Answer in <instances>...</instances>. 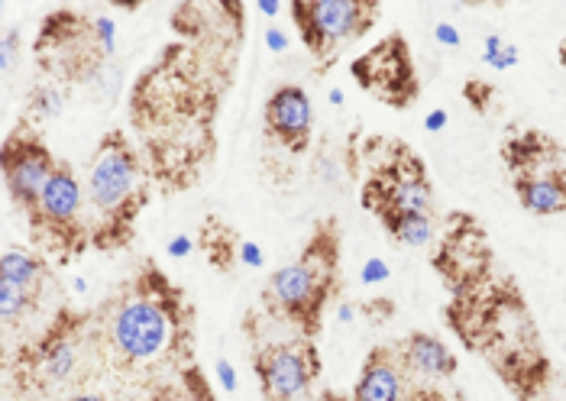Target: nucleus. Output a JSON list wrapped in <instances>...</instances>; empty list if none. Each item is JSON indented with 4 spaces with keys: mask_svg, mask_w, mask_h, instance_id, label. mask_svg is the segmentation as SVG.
Returning a JSON list of instances; mask_svg holds the SVG:
<instances>
[{
    "mask_svg": "<svg viewBox=\"0 0 566 401\" xmlns=\"http://www.w3.org/2000/svg\"><path fill=\"white\" fill-rule=\"evenodd\" d=\"M253 372L265 401H302L321 376V357L311 337L265 344L253 353Z\"/></svg>",
    "mask_w": 566,
    "mask_h": 401,
    "instance_id": "nucleus-8",
    "label": "nucleus"
},
{
    "mask_svg": "<svg viewBox=\"0 0 566 401\" xmlns=\"http://www.w3.org/2000/svg\"><path fill=\"white\" fill-rule=\"evenodd\" d=\"M515 62H518V49H515V45H502V52L492 59L495 68H509V65H515Z\"/></svg>",
    "mask_w": 566,
    "mask_h": 401,
    "instance_id": "nucleus-21",
    "label": "nucleus"
},
{
    "mask_svg": "<svg viewBox=\"0 0 566 401\" xmlns=\"http://www.w3.org/2000/svg\"><path fill=\"white\" fill-rule=\"evenodd\" d=\"M437 33H440V40H443V43H457V36H453V30H450V27H437Z\"/></svg>",
    "mask_w": 566,
    "mask_h": 401,
    "instance_id": "nucleus-26",
    "label": "nucleus"
},
{
    "mask_svg": "<svg viewBox=\"0 0 566 401\" xmlns=\"http://www.w3.org/2000/svg\"><path fill=\"white\" fill-rule=\"evenodd\" d=\"M379 223L386 226V233L392 236L395 243H401V246H424V243H431V236H434V214H411V211H401V214H386V218H379Z\"/></svg>",
    "mask_w": 566,
    "mask_h": 401,
    "instance_id": "nucleus-16",
    "label": "nucleus"
},
{
    "mask_svg": "<svg viewBox=\"0 0 566 401\" xmlns=\"http://www.w3.org/2000/svg\"><path fill=\"white\" fill-rule=\"evenodd\" d=\"M363 208L376 218L386 214H434V188L424 162L405 143H389V156L363 184Z\"/></svg>",
    "mask_w": 566,
    "mask_h": 401,
    "instance_id": "nucleus-4",
    "label": "nucleus"
},
{
    "mask_svg": "<svg viewBox=\"0 0 566 401\" xmlns=\"http://www.w3.org/2000/svg\"><path fill=\"white\" fill-rule=\"evenodd\" d=\"M30 226L65 260L78 256L91 243L85 184L78 181L69 162H59L55 176L49 179L40 198V208L30 214Z\"/></svg>",
    "mask_w": 566,
    "mask_h": 401,
    "instance_id": "nucleus-6",
    "label": "nucleus"
},
{
    "mask_svg": "<svg viewBox=\"0 0 566 401\" xmlns=\"http://www.w3.org/2000/svg\"><path fill=\"white\" fill-rule=\"evenodd\" d=\"M353 78L363 91H369L373 97L386 101L389 107H408L411 101H418V72L411 62V49L408 43L392 33L382 43H376L369 52H363L353 62Z\"/></svg>",
    "mask_w": 566,
    "mask_h": 401,
    "instance_id": "nucleus-7",
    "label": "nucleus"
},
{
    "mask_svg": "<svg viewBox=\"0 0 566 401\" xmlns=\"http://www.w3.org/2000/svg\"><path fill=\"white\" fill-rule=\"evenodd\" d=\"M243 256H247V263H250V266H260L262 263V253L260 250H253V246H243Z\"/></svg>",
    "mask_w": 566,
    "mask_h": 401,
    "instance_id": "nucleus-24",
    "label": "nucleus"
},
{
    "mask_svg": "<svg viewBox=\"0 0 566 401\" xmlns=\"http://www.w3.org/2000/svg\"><path fill=\"white\" fill-rule=\"evenodd\" d=\"M59 159L43 143V136L30 127H17L3 139V181L13 198V204L30 218L40 208L45 184L55 176Z\"/></svg>",
    "mask_w": 566,
    "mask_h": 401,
    "instance_id": "nucleus-9",
    "label": "nucleus"
},
{
    "mask_svg": "<svg viewBox=\"0 0 566 401\" xmlns=\"http://www.w3.org/2000/svg\"><path fill=\"white\" fill-rule=\"evenodd\" d=\"M78 320L72 317H59L45 337L30 350V366L36 369V376L43 382H69L78 369Z\"/></svg>",
    "mask_w": 566,
    "mask_h": 401,
    "instance_id": "nucleus-12",
    "label": "nucleus"
},
{
    "mask_svg": "<svg viewBox=\"0 0 566 401\" xmlns=\"http://www.w3.org/2000/svg\"><path fill=\"white\" fill-rule=\"evenodd\" d=\"M17 49H20V33H17L13 27H7V30H3V40H0V62H3V75H10Z\"/></svg>",
    "mask_w": 566,
    "mask_h": 401,
    "instance_id": "nucleus-19",
    "label": "nucleus"
},
{
    "mask_svg": "<svg viewBox=\"0 0 566 401\" xmlns=\"http://www.w3.org/2000/svg\"><path fill=\"white\" fill-rule=\"evenodd\" d=\"M169 253H172V256H188V253H191V243H188L185 236H178V240L169 243Z\"/></svg>",
    "mask_w": 566,
    "mask_h": 401,
    "instance_id": "nucleus-23",
    "label": "nucleus"
},
{
    "mask_svg": "<svg viewBox=\"0 0 566 401\" xmlns=\"http://www.w3.org/2000/svg\"><path fill=\"white\" fill-rule=\"evenodd\" d=\"M515 194L527 214L554 218L566 214V172H534V176H515Z\"/></svg>",
    "mask_w": 566,
    "mask_h": 401,
    "instance_id": "nucleus-14",
    "label": "nucleus"
},
{
    "mask_svg": "<svg viewBox=\"0 0 566 401\" xmlns=\"http://www.w3.org/2000/svg\"><path fill=\"white\" fill-rule=\"evenodd\" d=\"M85 201L91 214V246H127L136 218L149 201V181L143 176V162L124 130H107L101 136L87 162Z\"/></svg>",
    "mask_w": 566,
    "mask_h": 401,
    "instance_id": "nucleus-2",
    "label": "nucleus"
},
{
    "mask_svg": "<svg viewBox=\"0 0 566 401\" xmlns=\"http://www.w3.org/2000/svg\"><path fill=\"white\" fill-rule=\"evenodd\" d=\"M408 401H463V399H460V395H450V392H443V389H434V386H418Z\"/></svg>",
    "mask_w": 566,
    "mask_h": 401,
    "instance_id": "nucleus-20",
    "label": "nucleus"
},
{
    "mask_svg": "<svg viewBox=\"0 0 566 401\" xmlns=\"http://www.w3.org/2000/svg\"><path fill=\"white\" fill-rule=\"evenodd\" d=\"M415 392L411 372L401 362L398 350L392 347H376L353 386V401H408Z\"/></svg>",
    "mask_w": 566,
    "mask_h": 401,
    "instance_id": "nucleus-11",
    "label": "nucleus"
},
{
    "mask_svg": "<svg viewBox=\"0 0 566 401\" xmlns=\"http://www.w3.org/2000/svg\"><path fill=\"white\" fill-rule=\"evenodd\" d=\"M72 401H107L104 395H91V392H85V395H75Z\"/></svg>",
    "mask_w": 566,
    "mask_h": 401,
    "instance_id": "nucleus-27",
    "label": "nucleus"
},
{
    "mask_svg": "<svg viewBox=\"0 0 566 401\" xmlns=\"http://www.w3.org/2000/svg\"><path fill=\"white\" fill-rule=\"evenodd\" d=\"M45 275H49V268H45V263L40 256L27 253V250H20V246L3 250V260H0V282H3V285L43 292Z\"/></svg>",
    "mask_w": 566,
    "mask_h": 401,
    "instance_id": "nucleus-15",
    "label": "nucleus"
},
{
    "mask_svg": "<svg viewBox=\"0 0 566 401\" xmlns=\"http://www.w3.org/2000/svg\"><path fill=\"white\" fill-rule=\"evenodd\" d=\"M62 104H65L62 91L55 88V85H40V88L33 91V97H30V114L40 117V120H52V117L62 114Z\"/></svg>",
    "mask_w": 566,
    "mask_h": 401,
    "instance_id": "nucleus-18",
    "label": "nucleus"
},
{
    "mask_svg": "<svg viewBox=\"0 0 566 401\" xmlns=\"http://www.w3.org/2000/svg\"><path fill=\"white\" fill-rule=\"evenodd\" d=\"M560 65H564V68H566V45H564V49H560Z\"/></svg>",
    "mask_w": 566,
    "mask_h": 401,
    "instance_id": "nucleus-29",
    "label": "nucleus"
},
{
    "mask_svg": "<svg viewBox=\"0 0 566 401\" xmlns=\"http://www.w3.org/2000/svg\"><path fill=\"white\" fill-rule=\"evenodd\" d=\"M307 401H344L340 395H321V399H307Z\"/></svg>",
    "mask_w": 566,
    "mask_h": 401,
    "instance_id": "nucleus-28",
    "label": "nucleus"
},
{
    "mask_svg": "<svg viewBox=\"0 0 566 401\" xmlns=\"http://www.w3.org/2000/svg\"><path fill=\"white\" fill-rule=\"evenodd\" d=\"M40 295L43 292H30V288H17V285H3L0 282V317H3V324L10 327L13 320L27 317L40 305Z\"/></svg>",
    "mask_w": 566,
    "mask_h": 401,
    "instance_id": "nucleus-17",
    "label": "nucleus"
},
{
    "mask_svg": "<svg viewBox=\"0 0 566 401\" xmlns=\"http://www.w3.org/2000/svg\"><path fill=\"white\" fill-rule=\"evenodd\" d=\"M395 350H398V357L408 366L411 376L434 379V382L457 376V366H460L457 357L450 353V347L443 340H437L434 334H424V330L405 337L401 344H395Z\"/></svg>",
    "mask_w": 566,
    "mask_h": 401,
    "instance_id": "nucleus-13",
    "label": "nucleus"
},
{
    "mask_svg": "<svg viewBox=\"0 0 566 401\" xmlns=\"http://www.w3.org/2000/svg\"><path fill=\"white\" fill-rule=\"evenodd\" d=\"M443 124H447V114H431L428 117V130H440Z\"/></svg>",
    "mask_w": 566,
    "mask_h": 401,
    "instance_id": "nucleus-25",
    "label": "nucleus"
},
{
    "mask_svg": "<svg viewBox=\"0 0 566 401\" xmlns=\"http://www.w3.org/2000/svg\"><path fill=\"white\" fill-rule=\"evenodd\" d=\"M262 120H265L269 139H275L282 149L302 156L311 143V130H314V104L302 85H282L269 94Z\"/></svg>",
    "mask_w": 566,
    "mask_h": 401,
    "instance_id": "nucleus-10",
    "label": "nucleus"
},
{
    "mask_svg": "<svg viewBox=\"0 0 566 401\" xmlns=\"http://www.w3.org/2000/svg\"><path fill=\"white\" fill-rule=\"evenodd\" d=\"M292 20L317 62L337 55L340 45L366 36L379 20L376 0H292Z\"/></svg>",
    "mask_w": 566,
    "mask_h": 401,
    "instance_id": "nucleus-5",
    "label": "nucleus"
},
{
    "mask_svg": "<svg viewBox=\"0 0 566 401\" xmlns=\"http://www.w3.org/2000/svg\"><path fill=\"white\" fill-rule=\"evenodd\" d=\"M146 401H191L178 386H166V389H159V392H153Z\"/></svg>",
    "mask_w": 566,
    "mask_h": 401,
    "instance_id": "nucleus-22",
    "label": "nucleus"
},
{
    "mask_svg": "<svg viewBox=\"0 0 566 401\" xmlns=\"http://www.w3.org/2000/svg\"><path fill=\"white\" fill-rule=\"evenodd\" d=\"M337 268H340L337 221H321L314 226L302 256L269 275L262 298L279 317L292 320L302 330V337H317L324 308L337 285Z\"/></svg>",
    "mask_w": 566,
    "mask_h": 401,
    "instance_id": "nucleus-3",
    "label": "nucleus"
},
{
    "mask_svg": "<svg viewBox=\"0 0 566 401\" xmlns=\"http://www.w3.org/2000/svg\"><path fill=\"white\" fill-rule=\"evenodd\" d=\"M188 308L159 268H143L104 308V350L120 369H153L191 340Z\"/></svg>",
    "mask_w": 566,
    "mask_h": 401,
    "instance_id": "nucleus-1",
    "label": "nucleus"
}]
</instances>
